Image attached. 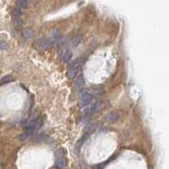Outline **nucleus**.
I'll return each instance as SVG.
<instances>
[{
    "label": "nucleus",
    "mask_w": 169,
    "mask_h": 169,
    "mask_svg": "<svg viewBox=\"0 0 169 169\" xmlns=\"http://www.w3.org/2000/svg\"><path fill=\"white\" fill-rule=\"evenodd\" d=\"M118 118V115L116 114V113H111L110 115H108V117H107V120L109 122H115L117 119Z\"/></svg>",
    "instance_id": "9d476101"
},
{
    "label": "nucleus",
    "mask_w": 169,
    "mask_h": 169,
    "mask_svg": "<svg viewBox=\"0 0 169 169\" xmlns=\"http://www.w3.org/2000/svg\"><path fill=\"white\" fill-rule=\"evenodd\" d=\"M13 16L14 17V18H19V16H20L21 15V14H22V12H21V10H20V9H14L13 10Z\"/></svg>",
    "instance_id": "9b49d317"
},
{
    "label": "nucleus",
    "mask_w": 169,
    "mask_h": 169,
    "mask_svg": "<svg viewBox=\"0 0 169 169\" xmlns=\"http://www.w3.org/2000/svg\"><path fill=\"white\" fill-rule=\"evenodd\" d=\"M14 26L17 27H20L22 26V20H20L19 18H14Z\"/></svg>",
    "instance_id": "ddd939ff"
},
{
    "label": "nucleus",
    "mask_w": 169,
    "mask_h": 169,
    "mask_svg": "<svg viewBox=\"0 0 169 169\" xmlns=\"http://www.w3.org/2000/svg\"><path fill=\"white\" fill-rule=\"evenodd\" d=\"M63 150H62V149H59L56 151V153H55V156H56V158H59V157H61V156H63Z\"/></svg>",
    "instance_id": "4468645a"
},
{
    "label": "nucleus",
    "mask_w": 169,
    "mask_h": 169,
    "mask_svg": "<svg viewBox=\"0 0 169 169\" xmlns=\"http://www.w3.org/2000/svg\"><path fill=\"white\" fill-rule=\"evenodd\" d=\"M23 36L26 38H31L34 36V31L31 28L25 29L24 31H23Z\"/></svg>",
    "instance_id": "0eeeda50"
},
{
    "label": "nucleus",
    "mask_w": 169,
    "mask_h": 169,
    "mask_svg": "<svg viewBox=\"0 0 169 169\" xmlns=\"http://www.w3.org/2000/svg\"><path fill=\"white\" fill-rule=\"evenodd\" d=\"M83 85H84V75L80 74H79L76 80H75V85H76V87L78 88H82Z\"/></svg>",
    "instance_id": "423d86ee"
},
{
    "label": "nucleus",
    "mask_w": 169,
    "mask_h": 169,
    "mask_svg": "<svg viewBox=\"0 0 169 169\" xmlns=\"http://www.w3.org/2000/svg\"><path fill=\"white\" fill-rule=\"evenodd\" d=\"M80 62L79 59H76L73 61L70 65H69V70L68 72V78L69 79H73L75 77V75H77L78 71L80 69Z\"/></svg>",
    "instance_id": "f03ea898"
},
{
    "label": "nucleus",
    "mask_w": 169,
    "mask_h": 169,
    "mask_svg": "<svg viewBox=\"0 0 169 169\" xmlns=\"http://www.w3.org/2000/svg\"><path fill=\"white\" fill-rule=\"evenodd\" d=\"M80 104L83 107H85V106L89 105V104H91L93 102V96L88 92L82 96H80Z\"/></svg>",
    "instance_id": "7ed1b4c3"
},
{
    "label": "nucleus",
    "mask_w": 169,
    "mask_h": 169,
    "mask_svg": "<svg viewBox=\"0 0 169 169\" xmlns=\"http://www.w3.org/2000/svg\"><path fill=\"white\" fill-rule=\"evenodd\" d=\"M55 165H56V167L57 168H64L67 165V161L63 156L59 157V158H57Z\"/></svg>",
    "instance_id": "20e7f679"
},
{
    "label": "nucleus",
    "mask_w": 169,
    "mask_h": 169,
    "mask_svg": "<svg viewBox=\"0 0 169 169\" xmlns=\"http://www.w3.org/2000/svg\"><path fill=\"white\" fill-rule=\"evenodd\" d=\"M16 6L19 9H26L28 6V2L26 0H17Z\"/></svg>",
    "instance_id": "6e6552de"
},
{
    "label": "nucleus",
    "mask_w": 169,
    "mask_h": 169,
    "mask_svg": "<svg viewBox=\"0 0 169 169\" xmlns=\"http://www.w3.org/2000/svg\"><path fill=\"white\" fill-rule=\"evenodd\" d=\"M82 42V37H80V35H77V36H75V37H74V38L72 39V43H73V46H78L80 43Z\"/></svg>",
    "instance_id": "1a4fd4ad"
},
{
    "label": "nucleus",
    "mask_w": 169,
    "mask_h": 169,
    "mask_svg": "<svg viewBox=\"0 0 169 169\" xmlns=\"http://www.w3.org/2000/svg\"><path fill=\"white\" fill-rule=\"evenodd\" d=\"M8 48V44L5 42L0 41V49H7Z\"/></svg>",
    "instance_id": "2eb2a0df"
},
{
    "label": "nucleus",
    "mask_w": 169,
    "mask_h": 169,
    "mask_svg": "<svg viewBox=\"0 0 169 169\" xmlns=\"http://www.w3.org/2000/svg\"><path fill=\"white\" fill-rule=\"evenodd\" d=\"M62 59L64 63H68V62H69V61L71 60L72 59V57H73V53H72V52L70 51V50H66V51H64L63 53V54H62Z\"/></svg>",
    "instance_id": "39448f33"
},
{
    "label": "nucleus",
    "mask_w": 169,
    "mask_h": 169,
    "mask_svg": "<svg viewBox=\"0 0 169 169\" xmlns=\"http://www.w3.org/2000/svg\"><path fill=\"white\" fill-rule=\"evenodd\" d=\"M13 80V78L10 76V75H6V76L3 77L1 80V83H8V82H10Z\"/></svg>",
    "instance_id": "f8f14e48"
},
{
    "label": "nucleus",
    "mask_w": 169,
    "mask_h": 169,
    "mask_svg": "<svg viewBox=\"0 0 169 169\" xmlns=\"http://www.w3.org/2000/svg\"><path fill=\"white\" fill-rule=\"evenodd\" d=\"M42 124V121L40 118H36L35 120L31 121V123L28 124V126L26 128V133L25 135H29L33 134L35 131H37V129L41 127Z\"/></svg>",
    "instance_id": "f257e3e1"
}]
</instances>
